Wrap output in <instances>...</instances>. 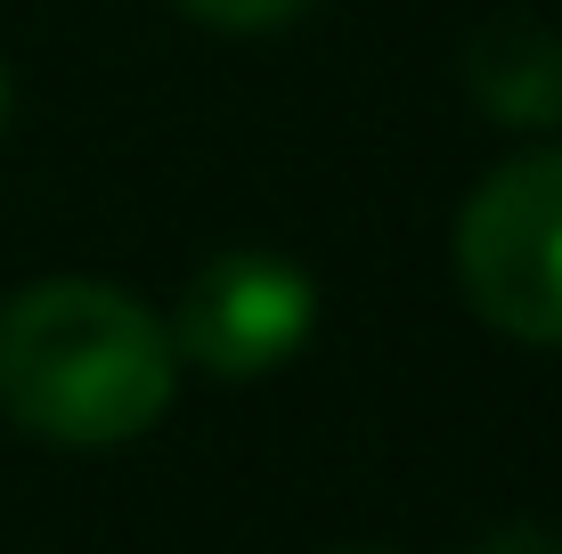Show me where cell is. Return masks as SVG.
<instances>
[{
    "instance_id": "1",
    "label": "cell",
    "mask_w": 562,
    "mask_h": 554,
    "mask_svg": "<svg viewBox=\"0 0 562 554\" xmlns=\"http://www.w3.org/2000/svg\"><path fill=\"white\" fill-rule=\"evenodd\" d=\"M180 392L171 327L99 278H42L0 310V408L57 449H123Z\"/></svg>"
},
{
    "instance_id": "6",
    "label": "cell",
    "mask_w": 562,
    "mask_h": 554,
    "mask_svg": "<svg viewBox=\"0 0 562 554\" xmlns=\"http://www.w3.org/2000/svg\"><path fill=\"white\" fill-rule=\"evenodd\" d=\"M473 554H562V539H554L547 522H506V530H490Z\"/></svg>"
},
{
    "instance_id": "7",
    "label": "cell",
    "mask_w": 562,
    "mask_h": 554,
    "mask_svg": "<svg viewBox=\"0 0 562 554\" xmlns=\"http://www.w3.org/2000/svg\"><path fill=\"white\" fill-rule=\"evenodd\" d=\"M9 106H16V82H9V66H0V131H9Z\"/></svg>"
},
{
    "instance_id": "4",
    "label": "cell",
    "mask_w": 562,
    "mask_h": 554,
    "mask_svg": "<svg viewBox=\"0 0 562 554\" xmlns=\"http://www.w3.org/2000/svg\"><path fill=\"white\" fill-rule=\"evenodd\" d=\"M464 90L481 99L490 123L554 131L562 123V33L538 16H490L464 42Z\"/></svg>"
},
{
    "instance_id": "5",
    "label": "cell",
    "mask_w": 562,
    "mask_h": 554,
    "mask_svg": "<svg viewBox=\"0 0 562 554\" xmlns=\"http://www.w3.org/2000/svg\"><path fill=\"white\" fill-rule=\"evenodd\" d=\"M310 9H318V0H180V16H196L212 33H278Z\"/></svg>"
},
{
    "instance_id": "2",
    "label": "cell",
    "mask_w": 562,
    "mask_h": 554,
    "mask_svg": "<svg viewBox=\"0 0 562 554\" xmlns=\"http://www.w3.org/2000/svg\"><path fill=\"white\" fill-rule=\"evenodd\" d=\"M457 285L497 335L562 342V147L497 163L464 196Z\"/></svg>"
},
{
    "instance_id": "3",
    "label": "cell",
    "mask_w": 562,
    "mask_h": 554,
    "mask_svg": "<svg viewBox=\"0 0 562 554\" xmlns=\"http://www.w3.org/2000/svg\"><path fill=\"white\" fill-rule=\"evenodd\" d=\"M310 327H318V285H310L302 261L237 245V253H212L188 278L180 318H171V351L188 368L221 375V384H254V375H278L302 351Z\"/></svg>"
}]
</instances>
